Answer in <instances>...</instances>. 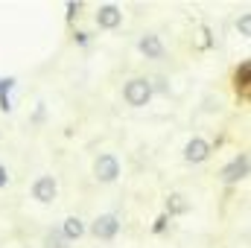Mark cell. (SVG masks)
I'll list each match as a JSON object with an SVG mask.
<instances>
[{"label":"cell","instance_id":"obj_8","mask_svg":"<svg viewBox=\"0 0 251 248\" xmlns=\"http://www.w3.org/2000/svg\"><path fill=\"white\" fill-rule=\"evenodd\" d=\"M137 50H140L146 59H164V56H167V50H164V41H161L155 32H146V35L137 41Z\"/></svg>","mask_w":251,"mask_h":248},{"label":"cell","instance_id":"obj_10","mask_svg":"<svg viewBox=\"0 0 251 248\" xmlns=\"http://www.w3.org/2000/svg\"><path fill=\"white\" fill-rule=\"evenodd\" d=\"M44 248H70V243L64 240V234L59 228H50V231L44 234Z\"/></svg>","mask_w":251,"mask_h":248},{"label":"cell","instance_id":"obj_6","mask_svg":"<svg viewBox=\"0 0 251 248\" xmlns=\"http://www.w3.org/2000/svg\"><path fill=\"white\" fill-rule=\"evenodd\" d=\"M210 158V143L204 137H190L184 146V161L187 164H204Z\"/></svg>","mask_w":251,"mask_h":248},{"label":"cell","instance_id":"obj_1","mask_svg":"<svg viewBox=\"0 0 251 248\" xmlns=\"http://www.w3.org/2000/svg\"><path fill=\"white\" fill-rule=\"evenodd\" d=\"M120 228H123V222H120V216H117V213H100V216L88 225L91 237H94V240H100V243H111V240L120 234Z\"/></svg>","mask_w":251,"mask_h":248},{"label":"cell","instance_id":"obj_3","mask_svg":"<svg viewBox=\"0 0 251 248\" xmlns=\"http://www.w3.org/2000/svg\"><path fill=\"white\" fill-rule=\"evenodd\" d=\"M94 178L100 184H114L120 178V161H117V155H111V152L97 155L94 158Z\"/></svg>","mask_w":251,"mask_h":248},{"label":"cell","instance_id":"obj_9","mask_svg":"<svg viewBox=\"0 0 251 248\" xmlns=\"http://www.w3.org/2000/svg\"><path fill=\"white\" fill-rule=\"evenodd\" d=\"M59 231L64 234V240H67V243H76V240H82V237L88 234V225H85L79 216H67L62 225H59Z\"/></svg>","mask_w":251,"mask_h":248},{"label":"cell","instance_id":"obj_16","mask_svg":"<svg viewBox=\"0 0 251 248\" xmlns=\"http://www.w3.org/2000/svg\"><path fill=\"white\" fill-rule=\"evenodd\" d=\"M6 184H9V173H6V167L0 164V190H3Z\"/></svg>","mask_w":251,"mask_h":248},{"label":"cell","instance_id":"obj_15","mask_svg":"<svg viewBox=\"0 0 251 248\" xmlns=\"http://www.w3.org/2000/svg\"><path fill=\"white\" fill-rule=\"evenodd\" d=\"M76 12H79V3H67V21H73Z\"/></svg>","mask_w":251,"mask_h":248},{"label":"cell","instance_id":"obj_7","mask_svg":"<svg viewBox=\"0 0 251 248\" xmlns=\"http://www.w3.org/2000/svg\"><path fill=\"white\" fill-rule=\"evenodd\" d=\"M120 24H123V12H120V6L105 3V6L97 9V26H100V29H117Z\"/></svg>","mask_w":251,"mask_h":248},{"label":"cell","instance_id":"obj_5","mask_svg":"<svg viewBox=\"0 0 251 248\" xmlns=\"http://www.w3.org/2000/svg\"><path fill=\"white\" fill-rule=\"evenodd\" d=\"M222 181L225 184H237V181H243V178H249V155L246 152H240L237 158H231L225 167H222Z\"/></svg>","mask_w":251,"mask_h":248},{"label":"cell","instance_id":"obj_2","mask_svg":"<svg viewBox=\"0 0 251 248\" xmlns=\"http://www.w3.org/2000/svg\"><path fill=\"white\" fill-rule=\"evenodd\" d=\"M123 99L131 105V108H143L149 99H152V82L137 76V79H128L123 85Z\"/></svg>","mask_w":251,"mask_h":248},{"label":"cell","instance_id":"obj_18","mask_svg":"<svg viewBox=\"0 0 251 248\" xmlns=\"http://www.w3.org/2000/svg\"><path fill=\"white\" fill-rule=\"evenodd\" d=\"M164 228H167V216H161V219H158V222H155V234H161V231H164Z\"/></svg>","mask_w":251,"mask_h":248},{"label":"cell","instance_id":"obj_13","mask_svg":"<svg viewBox=\"0 0 251 248\" xmlns=\"http://www.w3.org/2000/svg\"><path fill=\"white\" fill-rule=\"evenodd\" d=\"M12 85H15V79H0V108H3V111H12V105H9V99H6V94L12 91Z\"/></svg>","mask_w":251,"mask_h":248},{"label":"cell","instance_id":"obj_12","mask_svg":"<svg viewBox=\"0 0 251 248\" xmlns=\"http://www.w3.org/2000/svg\"><path fill=\"white\" fill-rule=\"evenodd\" d=\"M249 73H251V64L243 62V67L237 70V76H234V82H237V94H249Z\"/></svg>","mask_w":251,"mask_h":248},{"label":"cell","instance_id":"obj_17","mask_svg":"<svg viewBox=\"0 0 251 248\" xmlns=\"http://www.w3.org/2000/svg\"><path fill=\"white\" fill-rule=\"evenodd\" d=\"M73 38H76V41H79V44H88V41H91V35H88V32H76V35H73Z\"/></svg>","mask_w":251,"mask_h":248},{"label":"cell","instance_id":"obj_11","mask_svg":"<svg viewBox=\"0 0 251 248\" xmlns=\"http://www.w3.org/2000/svg\"><path fill=\"white\" fill-rule=\"evenodd\" d=\"M167 210H170V213H187L190 204H187V198H184L181 193H170V198H167Z\"/></svg>","mask_w":251,"mask_h":248},{"label":"cell","instance_id":"obj_14","mask_svg":"<svg viewBox=\"0 0 251 248\" xmlns=\"http://www.w3.org/2000/svg\"><path fill=\"white\" fill-rule=\"evenodd\" d=\"M237 29H240V35H243V38H251V15H249V12L237 18Z\"/></svg>","mask_w":251,"mask_h":248},{"label":"cell","instance_id":"obj_4","mask_svg":"<svg viewBox=\"0 0 251 248\" xmlns=\"http://www.w3.org/2000/svg\"><path fill=\"white\" fill-rule=\"evenodd\" d=\"M29 193H32V198L38 204H53L56 196H59V181L53 175H38L32 181V187H29Z\"/></svg>","mask_w":251,"mask_h":248}]
</instances>
